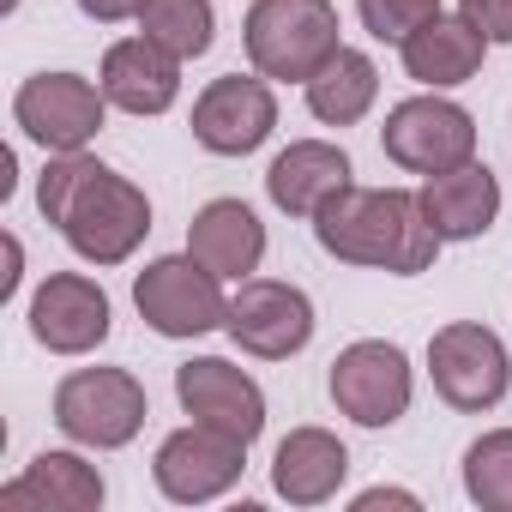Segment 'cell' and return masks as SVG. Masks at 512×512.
<instances>
[{
    "mask_svg": "<svg viewBox=\"0 0 512 512\" xmlns=\"http://www.w3.org/2000/svg\"><path fill=\"white\" fill-rule=\"evenodd\" d=\"M241 37L260 79H302V85L344 49L332 0H253Z\"/></svg>",
    "mask_w": 512,
    "mask_h": 512,
    "instance_id": "obj_3",
    "label": "cell"
},
{
    "mask_svg": "<svg viewBox=\"0 0 512 512\" xmlns=\"http://www.w3.org/2000/svg\"><path fill=\"white\" fill-rule=\"evenodd\" d=\"M314 235L332 260L398 272V278L428 272L440 253V235L422 211V193H410V187H356L350 181L338 199L320 205Z\"/></svg>",
    "mask_w": 512,
    "mask_h": 512,
    "instance_id": "obj_2",
    "label": "cell"
},
{
    "mask_svg": "<svg viewBox=\"0 0 512 512\" xmlns=\"http://www.w3.org/2000/svg\"><path fill=\"white\" fill-rule=\"evenodd\" d=\"M187 253L199 266H211L217 278L247 284L253 272H260V260H266V223L253 217L241 199H211L193 217V229H187Z\"/></svg>",
    "mask_w": 512,
    "mask_h": 512,
    "instance_id": "obj_16",
    "label": "cell"
},
{
    "mask_svg": "<svg viewBox=\"0 0 512 512\" xmlns=\"http://www.w3.org/2000/svg\"><path fill=\"white\" fill-rule=\"evenodd\" d=\"M103 97L127 115H163L181 97V61L151 37H127L103 55Z\"/></svg>",
    "mask_w": 512,
    "mask_h": 512,
    "instance_id": "obj_15",
    "label": "cell"
},
{
    "mask_svg": "<svg viewBox=\"0 0 512 512\" xmlns=\"http://www.w3.org/2000/svg\"><path fill=\"white\" fill-rule=\"evenodd\" d=\"M422 211H428V223H434L440 241H476V235L500 217V181H494L482 163H464V169L428 175V187H422Z\"/></svg>",
    "mask_w": 512,
    "mask_h": 512,
    "instance_id": "obj_21",
    "label": "cell"
},
{
    "mask_svg": "<svg viewBox=\"0 0 512 512\" xmlns=\"http://www.w3.org/2000/svg\"><path fill=\"white\" fill-rule=\"evenodd\" d=\"M458 13H464L488 43H512V0H458Z\"/></svg>",
    "mask_w": 512,
    "mask_h": 512,
    "instance_id": "obj_26",
    "label": "cell"
},
{
    "mask_svg": "<svg viewBox=\"0 0 512 512\" xmlns=\"http://www.w3.org/2000/svg\"><path fill=\"white\" fill-rule=\"evenodd\" d=\"M332 404L362 428H392L410 410V362L386 338H362L332 362Z\"/></svg>",
    "mask_w": 512,
    "mask_h": 512,
    "instance_id": "obj_10",
    "label": "cell"
},
{
    "mask_svg": "<svg viewBox=\"0 0 512 512\" xmlns=\"http://www.w3.org/2000/svg\"><path fill=\"white\" fill-rule=\"evenodd\" d=\"M103 109H109L103 85H91V79H79V73H37V79H25L19 97H13L19 127H25L43 151H85V145L97 139V127H103Z\"/></svg>",
    "mask_w": 512,
    "mask_h": 512,
    "instance_id": "obj_9",
    "label": "cell"
},
{
    "mask_svg": "<svg viewBox=\"0 0 512 512\" xmlns=\"http://www.w3.org/2000/svg\"><path fill=\"white\" fill-rule=\"evenodd\" d=\"M37 205L67 235V247L91 266L133 260V247L151 229V199L127 175H115L109 163H97L85 151H49V169L37 181Z\"/></svg>",
    "mask_w": 512,
    "mask_h": 512,
    "instance_id": "obj_1",
    "label": "cell"
},
{
    "mask_svg": "<svg viewBox=\"0 0 512 512\" xmlns=\"http://www.w3.org/2000/svg\"><path fill=\"white\" fill-rule=\"evenodd\" d=\"M344 187H350V157L338 145H326V139H296L266 169V193L290 217H320V205L338 199Z\"/></svg>",
    "mask_w": 512,
    "mask_h": 512,
    "instance_id": "obj_17",
    "label": "cell"
},
{
    "mask_svg": "<svg viewBox=\"0 0 512 512\" xmlns=\"http://www.w3.org/2000/svg\"><path fill=\"white\" fill-rule=\"evenodd\" d=\"M374 97H380V73H374V61H368L362 49H338V55L308 79V109H314L326 127L362 121V115L374 109Z\"/></svg>",
    "mask_w": 512,
    "mask_h": 512,
    "instance_id": "obj_22",
    "label": "cell"
},
{
    "mask_svg": "<svg viewBox=\"0 0 512 512\" xmlns=\"http://www.w3.org/2000/svg\"><path fill=\"white\" fill-rule=\"evenodd\" d=\"M7 512H97L103 506V476L79 452H37L19 482L0 488Z\"/></svg>",
    "mask_w": 512,
    "mask_h": 512,
    "instance_id": "obj_19",
    "label": "cell"
},
{
    "mask_svg": "<svg viewBox=\"0 0 512 512\" xmlns=\"http://www.w3.org/2000/svg\"><path fill=\"white\" fill-rule=\"evenodd\" d=\"M374 506H404V512H416L422 500L404 494V488H368V494H356V512H374Z\"/></svg>",
    "mask_w": 512,
    "mask_h": 512,
    "instance_id": "obj_28",
    "label": "cell"
},
{
    "mask_svg": "<svg viewBox=\"0 0 512 512\" xmlns=\"http://www.w3.org/2000/svg\"><path fill=\"white\" fill-rule=\"evenodd\" d=\"M175 398H181V410L193 416V422H205V428H223V434H235V440H260V428H266V392H260V380H247L235 362H223V356H199V362H181L175 368Z\"/></svg>",
    "mask_w": 512,
    "mask_h": 512,
    "instance_id": "obj_13",
    "label": "cell"
},
{
    "mask_svg": "<svg viewBox=\"0 0 512 512\" xmlns=\"http://www.w3.org/2000/svg\"><path fill=\"white\" fill-rule=\"evenodd\" d=\"M380 145L410 175H446V169L476 163V121L446 97H410L386 115Z\"/></svg>",
    "mask_w": 512,
    "mask_h": 512,
    "instance_id": "obj_6",
    "label": "cell"
},
{
    "mask_svg": "<svg viewBox=\"0 0 512 512\" xmlns=\"http://www.w3.org/2000/svg\"><path fill=\"white\" fill-rule=\"evenodd\" d=\"M241 470H247V440H235V434H223V428H205V422L175 428V434L157 446V464H151L157 488H163L175 506H199V500L229 494V488L241 482Z\"/></svg>",
    "mask_w": 512,
    "mask_h": 512,
    "instance_id": "obj_8",
    "label": "cell"
},
{
    "mask_svg": "<svg viewBox=\"0 0 512 512\" xmlns=\"http://www.w3.org/2000/svg\"><path fill=\"white\" fill-rule=\"evenodd\" d=\"M139 31H145L151 43H163L175 61H193V55L211 49L217 13H211V0H145Z\"/></svg>",
    "mask_w": 512,
    "mask_h": 512,
    "instance_id": "obj_23",
    "label": "cell"
},
{
    "mask_svg": "<svg viewBox=\"0 0 512 512\" xmlns=\"http://www.w3.org/2000/svg\"><path fill=\"white\" fill-rule=\"evenodd\" d=\"M344 476H350V452H344V440L326 434V428H296V434H284V446H278V458H272V488H278L290 506H320V500H332V494L344 488Z\"/></svg>",
    "mask_w": 512,
    "mask_h": 512,
    "instance_id": "obj_20",
    "label": "cell"
},
{
    "mask_svg": "<svg viewBox=\"0 0 512 512\" xmlns=\"http://www.w3.org/2000/svg\"><path fill=\"white\" fill-rule=\"evenodd\" d=\"M31 332L55 356H85L109 338V296L85 272H55L31 296Z\"/></svg>",
    "mask_w": 512,
    "mask_h": 512,
    "instance_id": "obj_14",
    "label": "cell"
},
{
    "mask_svg": "<svg viewBox=\"0 0 512 512\" xmlns=\"http://www.w3.org/2000/svg\"><path fill=\"white\" fill-rule=\"evenodd\" d=\"M464 494L482 512H512V428L470 440L464 452Z\"/></svg>",
    "mask_w": 512,
    "mask_h": 512,
    "instance_id": "obj_24",
    "label": "cell"
},
{
    "mask_svg": "<svg viewBox=\"0 0 512 512\" xmlns=\"http://www.w3.org/2000/svg\"><path fill=\"white\" fill-rule=\"evenodd\" d=\"M229 338L247 350V356H266V362H284L296 350H308L314 338V302L296 290V284H278V278H247L229 302Z\"/></svg>",
    "mask_w": 512,
    "mask_h": 512,
    "instance_id": "obj_11",
    "label": "cell"
},
{
    "mask_svg": "<svg viewBox=\"0 0 512 512\" xmlns=\"http://www.w3.org/2000/svg\"><path fill=\"white\" fill-rule=\"evenodd\" d=\"M79 13L97 19V25H121V19H139L145 0H79Z\"/></svg>",
    "mask_w": 512,
    "mask_h": 512,
    "instance_id": "obj_27",
    "label": "cell"
},
{
    "mask_svg": "<svg viewBox=\"0 0 512 512\" xmlns=\"http://www.w3.org/2000/svg\"><path fill=\"white\" fill-rule=\"evenodd\" d=\"M356 13L380 43H404L416 25H428L440 13V0H356Z\"/></svg>",
    "mask_w": 512,
    "mask_h": 512,
    "instance_id": "obj_25",
    "label": "cell"
},
{
    "mask_svg": "<svg viewBox=\"0 0 512 512\" xmlns=\"http://www.w3.org/2000/svg\"><path fill=\"white\" fill-rule=\"evenodd\" d=\"M55 422L67 440L115 452L145 428V386L127 368H79L55 386Z\"/></svg>",
    "mask_w": 512,
    "mask_h": 512,
    "instance_id": "obj_5",
    "label": "cell"
},
{
    "mask_svg": "<svg viewBox=\"0 0 512 512\" xmlns=\"http://www.w3.org/2000/svg\"><path fill=\"white\" fill-rule=\"evenodd\" d=\"M428 374L452 410H494L512 386L506 344L476 320H452L428 338Z\"/></svg>",
    "mask_w": 512,
    "mask_h": 512,
    "instance_id": "obj_7",
    "label": "cell"
},
{
    "mask_svg": "<svg viewBox=\"0 0 512 512\" xmlns=\"http://www.w3.org/2000/svg\"><path fill=\"white\" fill-rule=\"evenodd\" d=\"M133 302L139 320L157 338H205L217 326H229V302H223V278L211 266H199L193 253H169V260H151L133 278Z\"/></svg>",
    "mask_w": 512,
    "mask_h": 512,
    "instance_id": "obj_4",
    "label": "cell"
},
{
    "mask_svg": "<svg viewBox=\"0 0 512 512\" xmlns=\"http://www.w3.org/2000/svg\"><path fill=\"white\" fill-rule=\"evenodd\" d=\"M278 127V97L266 79H211L205 97L193 103V139L217 157H247V151H260Z\"/></svg>",
    "mask_w": 512,
    "mask_h": 512,
    "instance_id": "obj_12",
    "label": "cell"
},
{
    "mask_svg": "<svg viewBox=\"0 0 512 512\" xmlns=\"http://www.w3.org/2000/svg\"><path fill=\"white\" fill-rule=\"evenodd\" d=\"M398 55H404V73L416 79V85H434V91H446V85H464V79H476V67H482V55H488V37L458 13H434L428 25H416L404 43H398Z\"/></svg>",
    "mask_w": 512,
    "mask_h": 512,
    "instance_id": "obj_18",
    "label": "cell"
}]
</instances>
